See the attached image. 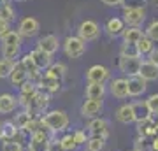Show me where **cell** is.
<instances>
[{
	"label": "cell",
	"instance_id": "b9f144b4",
	"mask_svg": "<svg viewBox=\"0 0 158 151\" xmlns=\"http://www.w3.org/2000/svg\"><path fill=\"white\" fill-rule=\"evenodd\" d=\"M9 30H11V28H9V23H7L6 19H2V18H0V37H2V35H6Z\"/></svg>",
	"mask_w": 158,
	"mask_h": 151
},
{
	"label": "cell",
	"instance_id": "ee69618b",
	"mask_svg": "<svg viewBox=\"0 0 158 151\" xmlns=\"http://www.w3.org/2000/svg\"><path fill=\"white\" fill-rule=\"evenodd\" d=\"M102 2L109 7H116V6H121L123 4V0H102Z\"/></svg>",
	"mask_w": 158,
	"mask_h": 151
},
{
	"label": "cell",
	"instance_id": "74e56055",
	"mask_svg": "<svg viewBox=\"0 0 158 151\" xmlns=\"http://www.w3.org/2000/svg\"><path fill=\"white\" fill-rule=\"evenodd\" d=\"M74 137V142H76V146H81V144H86V141H88V137H86V132H83V130H76L72 134Z\"/></svg>",
	"mask_w": 158,
	"mask_h": 151
},
{
	"label": "cell",
	"instance_id": "836d02e7",
	"mask_svg": "<svg viewBox=\"0 0 158 151\" xmlns=\"http://www.w3.org/2000/svg\"><path fill=\"white\" fill-rule=\"evenodd\" d=\"M60 146H62L63 151H76L77 149V146H76V142H74V137L72 134H65L60 139Z\"/></svg>",
	"mask_w": 158,
	"mask_h": 151
},
{
	"label": "cell",
	"instance_id": "d6a6232c",
	"mask_svg": "<svg viewBox=\"0 0 158 151\" xmlns=\"http://www.w3.org/2000/svg\"><path fill=\"white\" fill-rule=\"evenodd\" d=\"M18 128L16 125L12 123V121H6V123H2V139L4 141H12V137L16 135Z\"/></svg>",
	"mask_w": 158,
	"mask_h": 151
},
{
	"label": "cell",
	"instance_id": "7c38bea8",
	"mask_svg": "<svg viewBox=\"0 0 158 151\" xmlns=\"http://www.w3.org/2000/svg\"><path fill=\"white\" fill-rule=\"evenodd\" d=\"M127 90H128V97H141L146 93L148 83L139 76H132L127 79Z\"/></svg>",
	"mask_w": 158,
	"mask_h": 151
},
{
	"label": "cell",
	"instance_id": "f35d334b",
	"mask_svg": "<svg viewBox=\"0 0 158 151\" xmlns=\"http://www.w3.org/2000/svg\"><path fill=\"white\" fill-rule=\"evenodd\" d=\"M27 139H28V134H27L25 130H18L16 135L12 137V141H14L16 144H19V146H25V144H27Z\"/></svg>",
	"mask_w": 158,
	"mask_h": 151
},
{
	"label": "cell",
	"instance_id": "f1b7e54d",
	"mask_svg": "<svg viewBox=\"0 0 158 151\" xmlns=\"http://www.w3.org/2000/svg\"><path fill=\"white\" fill-rule=\"evenodd\" d=\"M32 118H34V116H32L28 111H21V112H18L16 116H14V121H12V123L16 125L18 130H23L25 127H27V123L32 120Z\"/></svg>",
	"mask_w": 158,
	"mask_h": 151
},
{
	"label": "cell",
	"instance_id": "ac0fdd59",
	"mask_svg": "<svg viewBox=\"0 0 158 151\" xmlns=\"http://www.w3.org/2000/svg\"><path fill=\"white\" fill-rule=\"evenodd\" d=\"M30 56H32L35 67L39 69V70H46V69L53 63V56L48 55V53H44V51H40L39 48H35V49L30 53Z\"/></svg>",
	"mask_w": 158,
	"mask_h": 151
},
{
	"label": "cell",
	"instance_id": "60d3db41",
	"mask_svg": "<svg viewBox=\"0 0 158 151\" xmlns=\"http://www.w3.org/2000/svg\"><path fill=\"white\" fill-rule=\"evenodd\" d=\"M48 151H63L62 146H60V139H53L49 141V144H48Z\"/></svg>",
	"mask_w": 158,
	"mask_h": 151
},
{
	"label": "cell",
	"instance_id": "4fadbf2b",
	"mask_svg": "<svg viewBox=\"0 0 158 151\" xmlns=\"http://www.w3.org/2000/svg\"><path fill=\"white\" fill-rule=\"evenodd\" d=\"M102 109H104L102 100H90V99H86V100L83 102V106H81V116L93 120V118H98Z\"/></svg>",
	"mask_w": 158,
	"mask_h": 151
},
{
	"label": "cell",
	"instance_id": "484cf974",
	"mask_svg": "<svg viewBox=\"0 0 158 151\" xmlns=\"http://www.w3.org/2000/svg\"><path fill=\"white\" fill-rule=\"evenodd\" d=\"M116 120L123 125L134 123V112H132L130 104H123V106L118 107V111H116Z\"/></svg>",
	"mask_w": 158,
	"mask_h": 151
},
{
	"label": "cell",
	"instance_id": "d4e9b609",
	"mask_svg": "<svg viewBox=\"0 0 158 151\" xmlns=\"http://www.w3.org/2000/svg\"><path fill=\"white\" fill-rule=\"evenodd\" d=\"M46 76H49L53 79H58V81H62L65 78V74H67V67H65V63L62 62H56V63H51L49 67L46 69Z\"/></svg>",
	"mask_w": 158,
	"mask_h": 151
},
{
	"label": "cell",
	"instance_id": "30bf717a",
	"mask_svg": "<svg viewBox=\"0 0 158 151\" xmlns=\"http://www.w3.org/2000/svg\"><path fill=\"white\" fill-rule=\"evenodd\" d=\"M37 84L32 83V81H27V83H23L21 86H19V97H18V106L21 107H28L30 100H32V97L37 93Z\"/></svg>",
	"mask_w": 158,
	"mask_h": 151
},
{
	"label": "cell",
	"instance_id": "e0dca14e",
	"mask_svg": "<svg viewBox=\"0 0 158 151\" xmlns=\"http://www.w3.org/2000/svg\"><path fill=\"white\" fill-rule=\"evenodd\" d=\"M109 91L114 99H128V90H127V79L125 78H118V79H113L111 84H109Z\"/></svg>",
	"mask_w": 158,
	"mask_h": 151
},
{
	"label": "cell",
	"instance_id": "ba28073f",
	"mask_svg": "<svg viewBox=\"0 0 158 151\" xmlns=\"http://www.w3.org/2000/svg\"><path fill=\"white\" fill-rule=\"evenodd\" d=\"M88 134L90 137H102V139H107L109 137V123L104 118H93L90 123H88Z\"/></svg>",
	"mask_w": 158,
	"mask_h": 151
},
{
	"label": "cell",
	"instance_id": "4316f807",
	"mask_svg": "<svg viewBox=\"0 0 158 151\" xmlns=\"http://www.w3.org/2000/svg\"><path fill=\"white\" fill-rule=\"evenodd\" d=\"M137 134L141 137H151V135H156V130H155V123H153V118H148L141 123H137Z\"/></svg>",
	"mask_w": 158,
	"mask_h": 151
},
{
	"label": "cell",
	"instance_id": "ffe728a7",
	"mask_svg": "<svg viewBox=\"0 0 158 151\" xmlns=\"http://www.w3.org/2000/svg\"><path fill=\"white\" fill-rule=\"evenodd\" d=\"M35 84H37V88H42L44 91H48V93H55V91H58V90H60L62 81L53 79V78H49V76H46V74H40Z\"/></svg>",
	"mask_w": 158,
	"mask_h": 151
},
{
	"label": "cell",
	"instance_id": "f6af8a7d",
	"mask_svg": "<svg viewBox=\"0 0 158 151\" xmlns=\"http://www.w3.org/2000/svg\"><path fill=\"white\" fill-rule=\"evenodd\" d=\"M151 148L153 151H158V135H155V139H151Z\"/></svg>",
	"mask_w": 158,
	"mask_h": 151
},
{
	"label": "cell",
	"instance_id": "7dc6e473",
	"mask_svg": "<svg viewBox=\"0 0 158 151\" xmlns=\"http://www.w3.org/2000/svg\"><path fill=\"white\" fill-rule=\"evenodd\" d=\"M0 141H2V123H0Z\"/></svg>",
	"mask_w": 158,
	"mask_h": 151
},
{
	"label": "cell",
	"instance_id": "603a6c76",
	"mask_svg": "<svg viewBox=\"0 0 158 151\" xmlns=\"http://www.w3.org/2000/svg\"><path fill=\"white\" fill-rule=\"evenodd\" d=\"M85 95H86V99H90V100H102V99L106 97V84L88 83Z\"/></svg>",
	"mask_w": 158,
	"mask_h": 151
},
{
	"label": "cell",
	"instance_id": "7402d4cb",
	"mask_svg": "<svg viewBox=\"0 0 158 151\" xmlns=\"http://www.w3.org/2000/svg\"><path fill=\"white\" fill-rule=\"evenodd\" d=\"M9 79H11L12 86H21L23 83L28 81V74H27L25 67L21 65V62H14V69H12Z\"/></svg>",
	"mask_w": 158,
	"mask_h": 151
},
{
	"label": "cell",
	"instance_id": "681fc988",
	"mask_svg": "<svg viewBox=\"0 0 158 151\" xmlns=\"http://www.w3.org/2000/svg\"><path fill=\"white\" fill-rule=\"evenodd\" d=\"M86 151H88V149H86Z\"/></svg>",
	"mask_w": 158,
	"mask_h": 151
},
{
	"label": "cell",
	"instance_id": "8992f818",
	"mask_svg": "<svg viewBox=\"0 0 158 151\" xmlns=\"http://www.w3.org/2000/svg\"><path fill=\"white\" fill-rule=\"evenodd\" d=\"M48 106H49V95L44 93V91H39V90H37V93L32 97V100H30L28 107H27L25 111H28L34 118H40L39 114L44 111Z\"/></svg>",
	"mask_w": 158,
	"mask_h": 151
},
{
	"label": "cell",
	"instance_id": "8fae6325",
	"mask_svg": "<svg viewBox=\"0 0 158 151\" xmlns=\"http://www.w3.org/2000/svg\"><path fill=\"white\" fill-rule=\"evenodd\" d=\"M141 58H127V56H119V62H118V67L119 70L125 74V76H137L139 72V65H141Z\"/></svg>",
	"mask_w": 158,
	"mask_h": 151
},
{
	"label": "cell",
	"instance_id": "d590c367",
	"mask_svg": "<svg viewBox=\"0 0 158 151\" xmlns=\"http://www.w3.org/2000/svg\"><path fill=\"white\" fill-rule=\"evenodd\" d=\"M144 35H146L149 40H153V42H158V19H155V21H151L148 25Z\"/></svg>",
	"mask_w": 158,
	"mask_h": 151
},
{
	"label": "cell",
	"instance_id": "f546056e",
	"mask_svg": "<svg viewBox=\"0 0 158 151\" xmlns=\"http://www.w3.org/2000/svg\"><path fill=\"white\" fill-rule=\"evenodd\" d=\"M86 148H88V151H104L106 139H102V137H88Z\"/></svg>",
	"mask_w": 158,
	"mask_h": 151
},
{
	"label": "cell",
	"instance_id": "7a4b0ae2",
	"mask_svg": "<svg viewBox=\"0 0 158 151\" xmlns=\"http://www.w3.org/2000/svg\"><path fill=\"white\" fill-rule=\"evenodd\" d=\"M21 51V37L18 32H12L9 30L6 35L0 37V53H2V58H7V60H14Z\"/></svg>",
	"mask_w": 158,
	"mask_h": 151
},
{
	"label": "cell",
	"instance_id": "9c48e42d",
	"mask_svg": "<svg viewBox=\"0 0 158 151\" xmlns=\"http://www.w3.org/2000/svg\"><path fill=\"white\" fill-rule=\"evenodd\" d=\"M109 79V69L104 65H91L86 70V81L88 83H97V84H106Z\"/></svg>",
	"mask_w": 158,
	"mask_h": 151
},
{
	"label": "cell",
	"instance_id": "277c9868",
	"mask_svg": "<svg viewBox=\"0 0 158 151\" xmlns=\"http://www.w3.org/2000/svg\"><path fill=\"white\" fill-rule=\"evenodd\" d=\"M77 37L85 42H91V40H97L100 37V27L98 23L93 21V19H85L81 21L77 28Z\"/></svg>",
	"mask_w": 158,
	"mask_h": 151
},
{
	"label": "cell",
	"instance_id": "4dcf8cb0",
	"mask_svg": "<svg viewBox=\"0 0 158 151\" xmlns=\"http://www.w3.org/2000/svg\"><path fill=\"white\" fill-rule=\"evenodd\" d=\"M134 151H153L151 139H149V137H141V135H137V139L134 141Z\"/></svg>",
	"mask_w": 158,
	"mask_h": 151
},
{
	"label": "cell",
	"instance_id": "3957f363",
	"mask_svg": "<svg viewBox=\"0 0 158 151\" xmlns=\"http://www.w3.org/2000/svg\"><path fill=\"white\" fill-rule=\"evenodd\" d=\"M123 23L125 27H135L141 28V25L146 19V9L141 6H128L123 9Z\"/></svg>",
	"mask_w": 158,
	"mask_h": 151
},
{
	"label": "cell",
	"instance_id": "1f68e13d",
	"mask_svg": "<svg viewBox=\"0 0 158 151\" xmlns=\"http://www.w3.org/2000/svg\"><path fill=\"white\" fill-rule=\"evenodd\" d=\"M12 69H14V60H7V58H0V79H6L11 76Z\"/></svg>",
	"mask_w": 158,
	"mask_h": 151
},
{
	"label": "cell",
	"instance_id": "c3c4849f",
	"mask_svg": "<svg viewBox=\"0 0 158 151\" xmlns=\"http://www.w3.org/2000/svg\"><path fill=\"white\" fill-rule=\"evenodd\" d=\"M151 2H153V4H155L156 7H158V0H151Z\"/></svg>",
	"mask_w": 158,
	"mask_h": 151
},
{
	"label": "cell",
	"instance_id": "cb8c5ba5",
	"mask_svg": "<svg viewBox=\"0 0 158 151\" xmlns=\"http://www.w3.org/2000/svg\"><path fill=\"white\" fill-rule=\"evenodd\" d=\"M121 37H123L125 44H137L144 37V32L141 28H135V27H125Z\"/></svg>",
	"mask_w": 158,
	"mask_h": 151
},
{
	"label": "cell",
	"instance_id": "52a82bcc",
	"mask_svg": "<svg viewBox=\"0 0 158 151\" xmlns=\"http://www.w3.org/2000/svg\"><path fill=\"white\" fill-rule=\"evenodd\" d=\"M39 30H40L39 21H37L35 18H32V16H27V18H23L21 21H19L18 34H19V37L30 39V37H35V35L39 34Z\"/></svg>",
	"mask_w": 158,
	"mask_h": 151
},
{
	"label": "cell",
	"instance_id": "7bdbcfd3",
	"mask_svg": "<svg viewBox=\"0 0 158 151\" xmlns=\"http://www.w3.org/2000/svg\"><path fill=\"white\" fill-rule=\"evenodd\" d=\"M148 56H149V62H151V63H155V65L158 67V48H156V49H153V51H151V53H149Z\"/></svg>",
	"mask_w": 158,
	"mask_h": 151
},
{
	"label": "cell",
	"instance_id": "bcb514c9",
	"mask_svg": "<svg viewBox=\"0 0 158 151\" xmlns=\"http://www.w3.org/2000/svg\"><path fill=\"white\" fill-rule=\"evenodd\" d=\"M19 151H32L28 148V144H25V146H21V148H19Z\"/></svg>",
	"mask_w": 158,
	"mask_h": 151
},
{
	"label": "cell",
	"instance_id": "2e32d148",
	"mask_svg": "<svg viewBox=\"0 0 158 151\" xmlns=\"http://www.w3.org/2000/svg\"><path fill=\"white\" fill-rule=\"evenodd\" d=\"M137 76L142 78L146 83L148 81H156L158 79V67L155 65V63H151L149 60H144V62H141V65H139Z\"/></svg>",
	"mask_w": 158,
	"mask_h": 151
},
{
	"label": "cell",
	"instance_id": "5b68a950",
	"mask_svg": "<svg viewBox=\"0 0 158 151\" xmlns=\"http://www.w3.org/2000/svg\"><path fill=\"white\" fill-rule=\"evenodd\" d=\"M63 51L69 58H81L86 53V42L81 40L77 35H69L63 42Z\"/></svg>",
	"mask_w": 158,
	"mask_h": 151
},
{
	"label": "cell",
	"instance_id": "e575fe53",
	"mask_svg": "<svg viewBox=\"0 0 158 151\" xmlns=\"http://www.w3.org/2000/svg\"><path fill=\"white\" fill-rule=\"evenodd\" d=\"M119 56H127V58H141L137 53L135 44H123L119 49Z\"/></svg>",
	"mask_w": 158,
	"mask_h": 151
},
{
	"label": "cell",
	"instance_id": "5bb4252c",
	"mask_svg": "<svg viewBox=\"0 0 158 151\" xmlns=\"http://www.w3.org/2000/svg\"><path fill=\"white\" fill-rule=\"evenodd\" d=\"M37 48H39L40 51H44V53H48V55H55L58 51V48H60V40H58L56 35H44V37H40L39 42H37Z\"/></svg>",
	"mask_w": 158,
	"mask_h": 151
},
{
	"label": "cell",
	"instance_id": "83f0119b",
	"mask_svg": "<svg viewBox=\"0 0 158 151\" xmlns=\"http://www.w3.org/2000/svg\"><path fill=\"white\" fill-rule=\"evenodd\" d=\"M135 48H137V53H139V56H142V55H149L153 49H155V44H153V40H149L144 35L139 42L135 44Z\"/></svg>",
	"mask_w": 158,
	"mask_h": 151
},
{
	"label": "cell",
	"instance_id": "44dd1931",
	"mask_svg": "<svg viewBox=\"0 0 158 151\" xmlns=\"http://www.w3.org/2000/svg\"><path fill=\"white\" fill-rule=\"evenodd\" d=\"M123 30H125V23H123L121 18H111V19H107V23H106V34H107L109 37H113V39L121 37Z\"/></svg>",
	"mask_w": 158,
	"mask_h": 151
},
{
	"label": "cell",
	"instance_id": "ab89813d",
	"mask_svg": "<svg viewBox=\"0 0 158 151\" xmlns=\"http://www.w3.org/2000/svg\"><path fill=\"white\" fill-rule=\"evenodd\" d=\"M21 146L16 144L14 141H4L2 142V151H19Z\"/></svg>",
	"mask_w": 158,
	"mask_h": 151
},
{
	"label": "cell",
	"instance_id": "9a60e30c",
	"mask_svg": "<svg viewBox=\"0 0 158 151\" xmlns=\"http://www.w3.org/2000/svg\"><path fill=\"white\" fill-rule=\"evenodd\" d=\"M132 107V112H134V121L135 123H141L148 118H151V112H149V107H148L146 100H135L130 104Z\"/></svg>",
	"mask_w": 158,
	"mask_h": 151
},
{
	"label": "cell",
	"instance_id": "6da1fadb",
	"mask_svg": "<svg viewBox=\"0 0 158 151\" xmlns=\"http://www.w3.org/2000/svg\"><path fill=\"white\" fill-rule=\"evenodd\" d=\"M40 123L44 125L46 128L53 132V134H58V132H65L70 123L67 112L62 111V109H53V111L46 112L44 116H40Z\"/></svg>",
	"mask_w": 158,
	"mask_h": 151
},
{
	"label": "cell",
	"instance_id": "d6986e66",
	"mask_svg": "<svg viewBox=\"0 0 158 151\" xmlns=\"http://www.w3.org/2000/svg\"><path fill=\"white\" fill-rule=\"evenodd\" d=\"M18 107V97L12 93H0V114H11Z\"/></svg>",
	"mask_w": 158,
	"mask_h": 151
},
{
	"label": "cell",
	"instance_id": "8d00e7d4",
	"mask_svg": "<svg viewBox=\"0 0 158 151\" xmlns=\"http://www.w3.org/2000/svg\"><path fill=\"white\" fill-rule=\"evenodd\" d=\"M146 104H148V107H149L151 116H158V93H153V95L148 97Z\"/></svg>",
	"mask_w": 158,
	"mask_h": 151
}]
</instances>
